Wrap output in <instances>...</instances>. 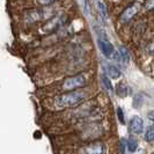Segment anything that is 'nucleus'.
<instances>
[{
    "label": "nucleus",
    "mask_w": 154,
    "mask_h": 154,
    "mask_svg": "<svg viewBox=\"0 0 154 154\" xmlns=\"http://www.w3.org/2000/svg\"><path fill=\"white\" fill-rule=\"evenodd\" d=\"M86 97V94L84 92H71L67 94H64L60 96H57L54 99V104L58 108H69L74 107L79 103H81Z\"/></svg>",
    "instance_id": "nucleus-1"
},
{
    "label": "nucleus",
    "mask_w": 154,
    "mask_h": 154,
    "mask_svg": "<svg viewBox=\"0 0 154 154\" xmlns=\"http://www.w3.org/2000/svg\"><path fill=\"white\" fill-rule=\"evenodd\" d=\"M97 36H99L97 37V44H99L101 52L103 54L104 57L111 58L114 52H115V49H114L112 44L109 42V39L107 38V35L103 31H100V32H97Z\"/></svg>",
    "instance_id": "nucleus-2"
},
{
    "label": "nucleus",
    "mask_w": 154,
    "mask_h": 154,
    "mask_svg": "<svg viewBox=\"0 0 154 154\" xmlns=\"http://www.w3.org/2000/svg\"><path fill=\"white\" fill-rule=\"evenodd\" d=\"M86 84V79L84 78V75L79 74V75H74V77L67 78L64 84H63V89L64 91H73L75 88L82 87Z\"/></svg>",
    "instance_id": "nucleus-3"
},
{
    "label": "nucleus",
    "mask_w": 154,
    "mask_h": 154,
    "mask_svg": "<svg viewBox=\"0 0 154 154\" xmlns=\"http://www.w3.org/2000/svg\"><path fill=\"white\" fill-rule=\"evenodd\" d=\"M140 9V2H134L131 6H129L128 8H125L123 11V13L119 16V22L121 23H128L131 20L133 16L138 13V11Z\"/></svg>",
    "instance_id": "nucleus-4"
},
{
    "label": "nucleus",
    "mask_w": 154,
    "mask_h": 154,
    "mask_svg": "<svg viewBox=\"0 0 154 154\" xmlns=\"http://www.w3.org/2000/svg\"><path fill=\"white\" fill-rule=\"evenodd\" d=\"M104 147L101 143H93L91 145L82 147L79 153L80 154H103Z\"/></svg>",
    "instance_id": "nucleus-5"
},
{
    "label": "nucleus",
    "mask_w": 154,
    "mask_h": 154,
    "mask_svg": "<svg viewBox=\"0 0 154 154\" xmlns=\"http://www.w3.org/2000/svg\"><path fill=\"white\" fill-rule=\"evenodd\" d=\"M129 129L132 133H136V134H139L143 132V129H144V122L143 119L139 117V116H134L130 119V123H129Z\"/></svg>",
    "instance_id": "nucleus-6"
},
{
    "label": "nucleus",
    "mask_w": 154,
    "mask_h": 154,
    "mask_svg": "<svg viewBox=\"0 0 154 154\" xmlns=\"http://www.w3.org/2000/svg\"><path fill=\"white\" fill-rule=\"evenodd\" d=\"M42 19H45L44 9L43 11H31L29 13H27L24 20H26V22H36Z\"/></svg>",
    "instance_id": "nucleus-7"
},
{
    "label": "nucleus",
    "mask_w": 154,
    "mask_h": 154,
    "mask_svg": "<svg viewBox=\"0 0 154 154\" xmlns=\"http://www.w3.org/2000/svg\"><path fill=\"white\" fill-rule=\"evenodd\" d=\"M60 22H62V17L60 16H56V17H54V19H51L49 22L45 24V30L46 31H51L54 30V29H56L59 24H60Z\"/></svg>",
    "instance_id": "nucleus-8"
},
{
    "label": "nucleus",
    "mask_w": 154,
    "mask_h": 154,
    "mask_svg": "<svg viewBox=\"0 0 154 154\" xmlns=\"http://www.w3.org/2000/svg\"><path fill=\"white\" fill-rule=\"evenodd\" d=\"M107 73L111 79H118L121 77V69L115 65H108L107 66Z\"/></svg>",
    "instance_id": "nucleus-9"
},
{
    "label": "nucleus",
    "mask_w": 154,
    "mask_h": 154,
    "mask_svg": "<svg viewBox=\"0 0 154 154\" xmlns=\"http://www.w3.org/2000/svg\"><path fill=\"white\" fill-rule=\"evenodd\" d=\"M96 6H97V12H99V15L101 16L102 21L106 22L107 20V16H108V13H107V8H106V5L101 1V0H97L96 2Z\"/></svg>",
    "instance_id": "nucleus-10"
},
{
    "label": "nucleus",
    "mask_w": 154,
    "mask_h": 154,
    "mask_svg": "<svg viewBox=\"0 0 154 154\" xmlns=\"http://www.w3.org/2000/svg\"><path fill=\"white\" fill-rule=\"evenodd\" d=\"M126 146H128V149H129L130 152H134V151L137 149V147H138V141H137V139L133 138V137H130V138L128 139Z\"/></svg>",
    "instance_id": "nucleus-11"
},
{
    "label": "nucleus",
    "mask_w": 154,
    "mask_h": 154,
    "mask_svg": "<svg viewBox=\"0 0 154 154\" xmlns=\"http://www.w3.org/2000/svg\"><path fill=\"white\" fill-rule=\"evenodd\" d=\"M118 52H119V54H121L122 62H123V63H129V60H130V54H129V51H128V50H126L124 46H121V48H119Z\"/></svg>",
    "instance_id": "nucleus-12"
},
{
    "label": "nucleus",
    "mask_w": 154,
    "mask_h": 154,
    "mask_svg": "<svg viewBox=\"0 0 154 154\" xmlns=\"http://www.w3.org/2000/svg\"><path fill=\"white\" fill-rule=\"evenodd\" d=\"M101 81H102V84L104 85V87L108 89L109 92H112V91H114V88H112V85H111L110 80H109L108 77H107L106 74H102V75H101Z\"/></svg>",
    "instance_id": "nucleus-13"
},
{
    "label": "nucleus",
    "mask_w": 154,
    "mask_h": 154,
    "mask_svg": "<svg viewBox=\"0 0 154 154\" xmlns=\"http://www.w3.org/2000/svg\"><path fill=\"white\" fill-rule=\"evenodd\" d=\"M145 139H146L148 143H151V141L154 140V125H151L147 129L146 133H145Z\"/></svg>",
    "instance_id": "nucleus-14"
},
{
    "label": "nucleus",
    "mask_w": 154,
    "mask_h": 154,
    "mask_svg": "<svg viewBox=\"0 0 154 154\" xmlns=\"http://www.w3.org/2000/svg\"><path fill=\"white\" fill-rule=\"evenodd\" d=\"M117 94L119 95V96H126V94H128V87L124 85V84H119V86L117 87Z\"/></svg>",
    "instance_id": "nucleus-15"
},
{
    "label": "nucleus",
    "mask_w": 154,
    "mask_h": 154,
    "mask_svg": "<svg viewBox=\"0 0 154 154\" xmlns=\"http://www.w3.org/2000/svg\"><path fill=\"white\" fill-rule=\"evenodd\" d=\"M145 9H147V11L154 9V0H147L146 4H145Z\"/></svg>",
    "instance_id": "nucleus-16"
},
{
    "label": "nucleus",
    "mask_w": 154,
    "mask_h": 154,
    "mask_svg": "<svg viewBox=\"0 0 154 154\" xmlns=\"http://www.w3.org/2000/svg\"><path fill=\"white\" fill-rule=\"evenodd\" d=\"M117 115H118V118L121 121V123L124 124V116H123V111L121 108H117Z\"/></svg>",
    "instance_id": "nucleus-17"
},
{
    "label": "nucleus",
    "mask_w": 154,
    "mask_h": 154,
    "mask_svg": "<svg viewBox=\"0 0 154 154\" xmlns=\"http://www.w3.org/2000/svg\"><path fill=\"white\" fill-rule=\"evenodd\" d=\"M41 5H43V6H48V5H50V4H52L54 1H57V0H37Z\"/></svg>",
    "instance_id": "nucleus-18"
},
{
    "label": "nucleus",
    "mask_w": 154,
    "mask_h": 154,
    "mask_svg": "<svg viewBox=\"0 0 154 154\" xmlns=\"http://www.w3.org/2000/svg\"><path fill=\"white\" fill-rule=\"evenodd\" d=\"M119 148H121V154H126V153H125V143H124L123 139L121 140V144H119Z\"/></svg>",
    "instance_id": "nucleus-19"
},
{
    "label": "nucleus",
    "mask_w": 154,
    "mask_h": 154,
    "mask_svg": "<svg viewBox=\"0 0 154 154\" xmlns=\"http://www.w3.org/2000/svg\"><path fill=\"white\" fill-rule=\"evenodd\" d=\"M148 119H149V121H151V122H153L154 123V110H151V111H149V112H148Z\"/></svg>",
    "instance_id": "nucleus-20"
}]
</instances>
